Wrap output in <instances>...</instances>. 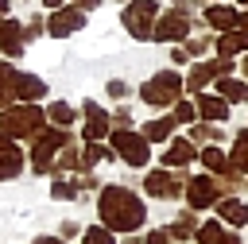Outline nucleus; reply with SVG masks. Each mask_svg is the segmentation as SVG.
<instances>
[{"instance_id": "a19ab883", "label": "nucleus", "mask_w": 248, "mask_h": 244, "mask_svg": "<svg viewBox=\"0 0 248 244\" xmlns=\"http://www.w3.org/2000/svg\"><path fill=\"white\" fill-rule=\"evenodd\" d=\"M31 244H70V240H62V236H46V232H43V236H35Z\"/></svg>"}, {"instance_id": "b1692460", "label": "nucleus", "mask_w": 248, "mask_h": 244, "mask_svg": "<svg viewBox=\"0 0 248 244\" xmlns=\"http://www.w3.org/2000/svg\"><path fill=\"white\" fill-rule=\"evenodd\" d=\"M213 93H217V97H225L229 105H248V81H244V77H236V74L217 77V81H213Z\"/></svg>"}, {"instance_id": "f257e3e1", "label": "nucleus", "mask_w": 248, "mask_h": 244, "mask_svg": "<svg viewBox=\"0 0 248 244\" xmlns=\"http://www.w3.org/2000/svg\"><path fill=\"white\" fill-rule=\"evenodd\" d=\"M97 217L108 232L132 236V232H143L147 225V201L124 182H108L97 190Z\"/></svg>"}, {"instance_id": "f704fd0d", "label": "nucleus", "mask_w": 248, "mask_h": 244, "mask_svg": "<svg viewBox=\"0 0 248 244\" xmlns=\"http://www.w3.org/2000/svg\"><path fill=\"white\" fill-rule=\"evenodd\" d=\"M39 35H46V19H43V15H31V19L23 23V39L31 43V39H39Z\"/></svg>"}, {"instance_id": "7ed1b4c3", "label": "nucleus", "mask_w": 248, "mask_h": 244, "mask_svg": "<svg viewBox=\"0 0 248 244\" xmlns=\"http://www.w3.org/2000/svg\"><path fill=\"white\" fill-rule=\"evenodd\" d=\"M136 93H140V101H143L147 108L170 112V105L186 97V85H182V74H178V70H155Z\"/></svg>"}, {"instance_id": "a878e982", "label": "nucleus", "mask_w": 248, "mask_h": 244, "mask_svg": "<svg viewBox=\"0 0 248 244\" xmlns=\"http://www.w3.org/2000/svg\"><path fill=\"white\" fill-rule=\"evenodd\" d=\"M101 163H116V151L101 139V143H81V170H93Z\"/></svg>"}, {"instance_id": "dca6fc26", "label": "nucleus", "mask_w": 248, "mask_h": 244, "mask_svg": "<svg viewBox=\"0 0 248 244\" xmlns=\"http://www.w3.org/2000/svg\"><path fill=\"white\" fill-rule=\"evenodd\" d=\"M194 108H198V120H209V124H225V120L232 116V105H229L225 97L209 93V89L194 97Z\"/></svg>"}, {"instance_id": "0eeeda50", "label": "nucleus", "mask_w": 248, "mask_h": 244, "mask_svg": "<svg viewBox=\"0 0 248 244\" xmlns=\"http://www.w3.org/2000/svg\"><path fill=\"white\" fill-rule=\"evenodd\" d=\"M194 35V12H186L182 4L174 8H163L159 19H155V31H151V43H186Z\"/></svg>"}, {"instance_id": "bb28decb", "label": "nucleus", "mask_w": 248, "mask_h": 244, "mask_svg": "<svg viewBox=\"0 0 248 244\" xmlns=\"http://www.w3.org/2000/svg\"><path fill=\"white\" fill-rule=\"evenodd\" d=\"M78 116H81V112H78L70 101H50V105H46V124H54V128H74Z\"/></svg>"}, {"instance_id": "49530a36", "label": "nucleus", "mask_w": 248, "mask_h": 244, "mask_svg": "<svg viewBox=\"0 0 248 244\" xmlns=\"http://www.w3.org/2000/svg\"><path fill=\"white\" fill-rule=\"evenodd\" d=\"M236 8H240V12H248V0H236Z\"/></svg>"}, {"instance_id": "1a4fd4ad", "label": "nucleus", "mask_w": 248, "mask_h": 244, "mask_svg": "<svg viewBox=\"0 0 248 244\" xmlns=\"http://www.w3.org/2000/svg\"><path fill=\"white\" fill-rule=\"evenodd\" d=\"M186 170H170V167H151L143 174V194L155 198V201H178L182 190H186Z\"/></svg>"}, {"instance_id": "cd10ccee", "label": "nucleus", "mask_w": 248, "mask_h": 244, "mask_svg": "<svg viewBox=\"0 0 248 244\" xmlns=\"http://www.w3.org/2000/svg\"><path fill=\"white\" fill-rule=\"evenodd\" d=\"M229 163H232V170H236V174H244V178H248V128H240V132L232 136Z\"/></svg>"}, {"instance_id": "6e6552de", "label": "nucleus", "mask_w": 248, "mask_h": 244, "mask_svg": "<svg viewBox=\"0 0 248 244\" xmlns=\"http://www.w3.org/2000/svg\"><path fill=\"white\" fill-rule=\"evenodd\" d=\"M159 12H163V8H159V0H132V4H124L120 23H124V31H128L132 39L151 43V31H155Z\"/></svg>"}, {"instance_id": "79ce46f5", "label": "nucleus", "mask_w": 248, "mask_h": 244, "mask_svg": "<svg viewBox=\"0 0 248 244\" xmlns=\"http://www.w3.org/2000/svg\"><path fill=\"white\" fill-rule=\"evenodd\" d=\"M62 4H70V0H43V8H46V12H54V8H62Z\"/></svg>"}, {"instance_id": "f3484780", "label": "nucleus", "mask_w": 248, "mask_h": 244, "mask_svg": "<svg viewBox=\"0 0 248 244\" xmlns=\"http://www.w3.org/2000/svg\"><path fill=\"white\" fill-rule=\"evenodd\" d=\"M27 50V39H23V23L19 19H0V54L8 58V62H16L19 54Z\"/></svg>"}, {"instance_id": "9b49d317", "label": "nucleus", "mask_w": 248, "mask_h": 244, "mask_svg": "<svg viewBox=\"0 0 248 244\" xmlns=\"http://www.w3.org/2000/svg\"><path fill=\"white\" fill-rule=\"evenodd\" d=\"M112 132V120H108V108H101L93 97L81 101V143H101L108 139Z\"/></svg>"}, {"instance_id": "72a5a7b5", "label": "nucleus", "mask_w": 248, "mask_h": 244, "mask_svg": "<svg viewBox=\"0 0 248 244\" xmlns=\"http://www.w3.org/2000/svg\"><path fill=\"white\" fill-rule=\"evenodd\" d=\"M105 93H108L112 101H128V97H132V85H128L124 77H108V81H105Z\"/></svg>"}, {"instance_id": "de8ad7c7", "label": "nucleus", "mask_w": 248, "mask_h": 244, "mask_svg": "<svg viewBox=\"0 0 248 244\" xmlns=\"http://www.w3.org/2000/svg\"><path fill=\"white\" fill-rule=\"evenodd\" d=\"M116 4H132V0H116Z\"/></svg>"}, {"instance_id": "f03ea898", "label": "nucleus", "mask_w": 248, "mask_h": 244, "mask_svg": "<svg viewBox=\"0 0 248 244\" xmlns=\"http://www.w3.org/2000/svg\"><path fill=\"white\" fill-rule=\"evenodd\" d=\"M43 128H46V108L35 105V101H16V105L0 108V132L8 139H16V143L39 136Z\"/></svg>"}, {"instance_id": "f8f14e48", "label": "nucleus", "mask_w": 248, "mask_h": 244, "mask_svg": "<svg viewBox=\"0 0 248 244\" xmlns=\"http://www.w3.org/2000/svg\"><path fill=\"white\" fill-rule=\"evenodd\" d=\"M81 27H85V12L74 8V4H62V8H54V12L46 15V35H50V39H70V35H78Z\"/></svg>"}, {"instance_id": "c9c22d12", "label": "nucleus", "mask_w": 248, "mask_h": 244, "mask_svg": "<svg viewBox=\"0 0 248 244\" xmlns=\"http://www.w3.org/2000/svg\"><path fill=\"white\" fill-rule=\"evenodd\" d=\"M108 120H112V128H132V108H128V105L120 101V105H116V108L108 112Z\"/></svg>"}, {"instance_id": "58836bf2", "label": "nucleus", "mask_w": 248, "mask_h": 244, "mask_svg": "<svg viewBox=\"0 0 248 244\" xmlns=\"http://www.w3.org/2000/svg\"><path fill=\"white\" fill-rule=\"evenodd\" d=\"M170 62H174V66H186V62H190V54L182 50V43H174V46H170Z\"/></svg>"}, {"instance_id": "9d476101", "label": "nucleus", "mask_w": 248, "mask_h": 244, "mask_svg": "<svg viewBox=\"0 0 248 244\" xmlns=\"http://www.w3.org/2000/svg\"><path fill=\"white\" fill-rule=\"evenodd\" d=\"M225 198V190H221V182L213 178V174H190L186 178V190H182V201H186V209H194V213H202V209H213L217 201Z\"/></svg>"}, {"instance_id": "a18cd8bd", "label": "nucleus", "mask_w": 248, "mask_h": 244, "mask_svg": "<svg viewBox=\"0 0 248 244\" xmlns=\"http://www.w3.org/2000/svg\"><path fill=\"white\" fill-rule=\"evenodd\" d=\"M240 27H244V31H248V12H240Z\"/></svg>"}, {"instance_id": "aec40b11", "label": "nucleus", "mask_w": 248, "mask_h": 244, "mask_svg": "<svg viewBox=\"0 0 248 244\" xmlns=\"http://www.w3.org/2000/svg\"><path fill=\"white\" fill-rule=\"evenodd\" d=\"M198 225H202V217L194 213V209H178L174 213V221L167 225V232H170V244H190L194 240V232H198Z\"/></svg>"}, {"instance_id": "c756f323", "label": "nucleus", "mask_w": 248, "mask_h": 244, "mask_svg": "<svg viewBox=\"0 0 248 244\" xmlns=\"http://www.w3.org/2000/svg\"><path fill=\"white\" fill-rule=\"evenodd\" d=\"M50 198H54V201H78L81 194H78V182H74L70 174H54V178H50Z\"/></svg>"}, {"instance_id": "a211bd4d", "label": "nucleus", "mask_w": 248, "mask_h": 244, "mask_svg": "<svg viewBox=\"0 0 248 244\" xmlns=\"http://www.w3.org/2000/svg\"><path fill=\"white\" fill-rule=\"evenodd\" d=\"M213 213H217L221 225H229V229H236V232L248 225V205H244V198H236V194H225V198L213 205Z\"/></svg>"}, {"instance_id": "4468645a", "label": "nucleus", "mask_w": 248, "mask_h": 244, "mask_svg": "<svg viewBox=\"0 0 248 244\" xmlns=\"http://www.w3.org/2000/svg\"><path fill=\"white\" fill-rule=\"evenodd\" d=\"M23 167H27V151L0 132V182H16L23 174Z\"/></svg>"}, {"instance_id": "e433bc0d", "label": "nucleus", "mask_w": 248, "mask_h": 244, "mask_svg": "<svg viewBox=\"0 0 248 244\" xmlns=\"http://www.w3.org/2000/svg\"><path fill=\"white\" fill-rule=\"evenodd\" d=\"M140 244H170V232H167V225H155V229H147V232L140 236Z\"/></svg>"}, {"instance_id": "7c9ffc66", "label": "nucleus", "mask_w": 248, "mask_h": 244, "mask_svg": "<svg viewBox=\"0 0 248 244\" xmlns=\"http://www.w3.org/2000/svg\"><path fill=\"white\" fill-rule=\"evenodd\" d=\"M182 50L190 54V62H198V58H209V50H213V39H209V35H190V39L182 43Z\"/></svg>"}, {"instance_id": "c03bdc74", "label": "nucleus", "mask_w": 248, "mask_h": 244, "mask_svg": "<svg viewBox=\"0 0 248 244\" xmlns=\"http://www.w3.org/2000/svg\"><path fill=\"white\" fill-rule=\"evenodd\" d=\"M240 77L248 81V54H240Z\"/></svg>"}, {"instance_id": "2f4dec72", "label": "nucleus", "mask_w": 248, "mask_h": 244, "mask_svg": "<svg viewBox=\"0 0 248 244\" xmlns=\"http://www.w3.org/2000/svg\"><path fill=\"white\" fill-rule=\"evenodd\" d=\"M170 116H174V124H194L198 120V108H194V97H182V101H174L170 105Z\"/></svg>"}, {"instance_id": "4c0bfd02", "label": "nucleus", "mask_w": 248, "mask_h": 244, "mask_svg": "<svg viewBox=\"0 0 248 244\" xmlns=\"http://www.w3.org/2000/svg\"><path fill=\"white\" fill-rule=\"evenodd\" d=\"M81 229H85V225H78V221H62L54 236H62V240H74V236H78V240H81Z\"/></svg>"}, {"instance_id": "37998d69", "label": "nucleus", "mask_w": 248, "mask_h": 244, "mask_svg": "<svg viewBox=\"0 0 248 244\" xmlns=\"http://www.w3.org/2000/svg\"><path fill=\"white\" fill-rule=\"evenodd\" d=\"M8 12H12V0H0V19H8Z\"/></svg>"}, {"instance_id": "ddd939ff", "label": "nucleus", "mask_w": 248, "mask_h": 244, "mask_svg": "<svg viewBox=\"0 0 248 244\" xmlns=\"http://www.w3.org/2000/svg\"><path fill=\"white\" fill-rule=\"evenodd\" d=\"M159 163H163V167H170V170H186L190 163H198V143H194L190 136H170V139L163 143Z\"/></svg>"}, {"instance_id": "2eb2a0df", "label": "nucleus", "mask_w": 248, "mask_h": 244, "mask_svg": "<svg viewBox=\"0 0 248 244\" xmlns=\"http://www.w3.org/2000/svg\"><path fill=\"white\" fill-rule=\"evenodd\" d=\"M202 23L205 27H213L217 35L221 31H236L240 27V8H232V4H205V12H202Z\"/></svg>"}, {"instance_id": "393cba45", "label": "nucleus", "mask_w": 248, "mask_h": 244, "mask_svg": "<svg viewBox=\"0 0 248 244\" xmlns=\"http://www.w3.org/2000/svg\"><path fill=\"white\" fill-rule=\"evenodd\" d=\"M186 136H190L194 143H202V147H209V143L221 147V143H225V128H221V124H209V120H194Z\"/></svg>"}, {"instance_id": "39448f33", "label": "nucleus", "mask_w": 248, "mask_h": 244, "mask_svg": "<svg viewBox=\"0 0 248 244\" xmlns=\"http://www.w3.org/2000/svg\"><path fill=\"white\" fill-rule=\"evenodd\" d=\"M105 143L116 151V159H120L124 167H132V170H147V163H151V143L143 139L140 128H112Z\"/></svg>"}, {"instance_id": "20e7f679", "label": "nucleus", "mask_w": 248, "mask_h": 244, "mask_svg": "<svg viewBox=\"0 0 248 244\" xmlns=\"http://www.w3.org/2000/svg\"><path fill=\"white\" fill-rule=\"evenodd\" d=\"M66 143H74V132L70 128H54V124H46L39 136H31V151H27L31 174H54V155Z\"/></svg>"}, {"instance_id": "412c9836", "label": "nucleus", "mask_w": 248, "mask_h": 244, "mask_svg": "<svg viewBox=\"0 0 248 244\" xmlns=\"http://www.w3.org/2000/svg\"><path fill=\"white\" fill-rule=\"evenodd\" d=\"M50 93V85L39 77V74H31V70H19V77H16V101H43Z\"/></svg>"}, {"instance_id": "4be33fe9", "label": "nucleus", "mask_w": 248, "mask_h": 244, "mask_svg": "<svg viewBox=\"0 0 248 244\" xmlns=\"http://www.w3.org/2000/svg\"><path fill=\"white\" fill-rule=\"evenodd\" d=\"M140 132H143L147 143H167L170 136H178V124H174L170 112H159V116H151L147 124H140Z\"/></svg>"}, {"instance_id": "ea45409f", "label": "nucleus", "mask_w": 248, "mask_h": 244, "mask_svg": "<svg viewBox=\"0 0 248 244\" xmlns=\"http://www.w3.org/2000/svg\"><path fill=\"white\" fill-rule=\"evenodd\" d=\"M70 4H74V8H81V12H85V15H89V12H93V8H101V0H70Z\"/></svg>"}, {"instance_id": "473e14b6", "label": "nucleus", "mask_w": 248, "mask_h": 244, "mask_svg": "<svg viewBox=\"0 0 248 244\" xmlns=\"http://www.w3.org/2000/svg\"><path fill=\"white\" fill-rule=\"evenodd\" d=\"M81 244H116V232H108L105 225H85L81 229Z\"/></svg>"}, {"instance_id": "c85d7f7f", "label": "nucleus", "mask_w": 248, "mask_h": 244, "mask_svg": "<svg viewBox=\"0 0 248 244\" xmlns=\"http://www.w3.org/2000/svg\"><path fill=\"white\" fill-rule=\"evenodd\" d=\"M16 77H19V70L4 58V62H0V108L16 105Z\"/></svg>"}, {"instance_id": "6ab92c4d", "label": "nucleus", "mask_w": 248, "mask_h": 244, "mask_svg": "<svg viewBox=\"0 0 248 244\" xmlns=\"http://www.w3.org/2000/svg\"><path fill=\"white\" fill-rule=\"evenodd\" d=\"M194 244H240V232H236V229H229V225H221L217 217H209V221H202V225H198Z\"/></svg>"}, {"instance_id": "423d86ee", "label": "nucleus", "mask_w": 248, "mask_h": 244, "mask_svg": "<svg viewBox=\"0 0 248 244\" xmlns=\"http://www.w3.org/2000/svg\"><path fill=\"white\" fill-rule=\"evenodd\" d=\"M229 74H236V58H198V62H190V70L182 74V85H186L190 97H198V93H205L217 77H229Z\"/></svg>"}, {"instance_id": "5701e85b", "label": "nucleus", "mask_w": 248, "mask_h": 244, "mask_svg": "<svg viewBox=\"0 0 248 244\" xmlns=\"http://www.w3.org/2000/svg\"><path fill=\"white\" fill-rule=\"evenodd\" d=\"M213 50H217V58L248 54V31H244V27H236V31H221V35L213 39Z\"/></svg>"}, {"instance_id": "09e8293b", "label": "nucleus", "mask_w": 248, "mask_h": 244, "mask_svg": "<svg viewBox=\"0 0 248 244\" xmlns=\"http://www.w3.org/2000/svg\"><path fill=\"white\" fill-rule=\"evenodd\" d=\"M205 4H221V0H205Z\"/></svg>"}]
</instances>
